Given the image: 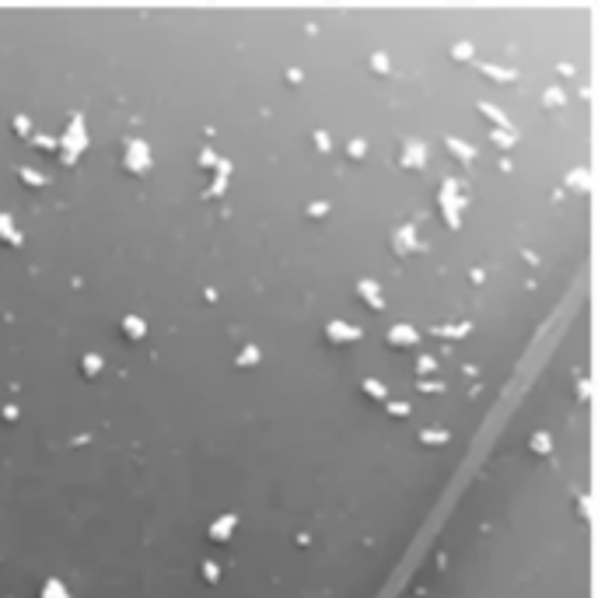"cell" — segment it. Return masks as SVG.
<instances>
[{"label":"cell","mask_w":598,"mask_h":598,"mask_svg":"<svg viewBox=\"0 0 598 598\" xmlns=\"http://www.w3.org/2000/svg\"><path fill=\"white\" fill-rule=\"evenodd\" d=\"M147 158H151V154H147V147H143L140 140H133L130 151H126V168H130V172H143V168H147Z\"/></svg>","instance_id":"1"},{"label":"cell","mask_w":598,"mask_h":598,"mask_svg":"<svg viewBox=\"0 0 598 598\" xmlns=\"http://www.w3.org/2000/svg\"><path fill=\"white\" fill-rule=\"evenodd\" d=\"M357 336H360V329H353V325H343V322H332V325H329V340H332V343L357 340Z\"/></svg>","instance_id":"2"},{"label":"cell","mask_w":598,"mask_h":598,"mask_svg":"<svg viewBox=\"0 0 598 598\" xmlns=\"http://www.w3.org/2000/svg\"><path fill=\"white\" fill-rule=\"evenodd\" d=\"M81 147H84V133H81V116H77V119H73V133H70V147H63V151H67V161L77 158Z\"/></svg>","instance_id":"3"},{"label":"cell","mask_w":598,"mask_h":598,"mask_svg":"<svg viewBox=\"0 0 598 598\" xmlns=\"http://www.w3.org/2000/svg\"><path fill=\"white\" fill-rule=\"evenodd\" d=\"M388 340H392L395 347H399V343H406V347H409V343H417V332H413V329H409V325H395V329H392V336H388Z\"/></svg>","instance_id":"4"},{"label":"cell","mask_w":598,"mask_h":598,"mask_svg":"<svg viewBox=\"0 0 598 598\" xmlns=\"http://www.w3.org/2000/svg\"><path fill=\"white\" fill-rule=\"evenodd\" d=\"M360 294H364V305H371V308H382V294H378V287H371L367 280L360 283Z\"/></svg>","instance_id":"5"},{"label":"cell","mask_w":598,"mask_h":598,"mask_svg":"<svg viewBox=\"0 0 598 598\" xmlns=\"http://www.w3.org/2000/svg\"><path fill=\"white\" fill-rule=\"evenodd\" d=\"M123 332L130 336V340H140V336H143V322L140 318H126L123 322Z\"/></svg>","instance_id":"6"},{"label":"cell","mask_w":598,"mask_h":598,"mask_svg":"<svg viewBox=\"0 0 598 598\" xmlns=\"http://www.w3.org/2000/svg\"><path fill=\"white\" fill-rule=\"evenodd\" d=\"M448 147H452V154H458V158H465V165L476 158V151L472 147H465V143H458V140H448Z\"/></svg>","instance_id":"7"},{"label":"cell","mask_w":598,"mask_h":598,"mask_svg":"<svg viewBox=\"0 0 598 598\" xmlns=\"http://www.w3.org/2000/svg\"><path fill=\"white\" fill-rule=\"evenodd\" d=\"M479 70H483V73H490V77H493V81H511V77H514V73H511V70H500V67H490V63H483Z\"/></svg>","instance_id":"8"},{"label":"cell","mask_w":598,"mask_h":598,"mask_svg":"<svg viewBox=\"0 0 598 598\" xmlns=\"http://www.w3.org/2000/svg\"><path fill=\"white\" fill-rule=\"evenodd\" d=\"M420 158H423V147H420V143H413V147H409V151H406V161H402V165L417 168V165H420Z\"/></svg>","instance_id":"9"},{"label":"cell","mask_w":598,"mask_h":598,"mask_svg":"<svg viewBox=\"0 0 598 598\" xmlns=\"http://www.w3.org/2000/svg\"><path fill=\"white\" fill-rule=\"evenodd\" d=\"M479 108H483V116H490V119H493V123H500V126H507V119H504V116H500V112H497V108H493V105H479Z\"/></svg>","instance_id":"10"},{"label":"cell","mask_w":598,"mask_h":598,"mask_svg":"<svg viewBox=\"0 0 598 598\" xmlns=\"http://www.w3.org/2000/svg\"><path fill=\"white\" fill-rule=\"evenodd\" d=\"M0 238H4V242H14V245H18V235H14V228H11L7 220H0Z\"/></svg>","instance_id":"11"},{"label":"cell","mask_w":598,"mask_h":598,"mask_svg":"<svg viewBox=\"0 0 598 598\" xmlns=\"http://www.w3.org/2000/svg\"><path fill=\"white\" fill-rule=\"evenodd\" d=\"M364 392H367V395H375V399H385V388H382L378 382H364Z\"/></svg>","instance_id":"12"},{"label":"cell","mask_w":598,"mask_h":598,"mask_svg":"<svg viewBox=\"0 0 598 598\" xmlns=\"http://www.w3.org/2000/svg\"><path fill=\"white\" fill-rule=\"evenodd\" d=\"M231 525H235V518H231V514H228V518H220V521H217V528H213V535L220 539V535H224V532H228Z\"/></svg>","instance_id":"13"},{"label":"cell","mask_w":598,"mask_h":598,"mask_svg":"<svg viewBox=\"0 0 598 598\" xmlns=\"http://www.w3.org/2000/svg\"><path fill=\"white\" fill-rule=\"evenodd\" d=\"M21 178H25L28 185H42V182H46L42 175H35V172H28V168H21Z\"/></svg>","instance_id":"14"},{"label":"cell","mask_w":598,"mask_h":598,"mask_svg":"<svg viewBox=\"0 0 598 598\" xmlns=\"http://www.w3.org/2000/svg\"><path fill=\"white\" fill-rule=\"evenodd\" d=\"M532 448H535V452H549V437L546 434H535V444Z\"/></svg>","instance_id":"15"},{"label":"cell","mask_w":598,"mask_h":598,"mask_svg":"<svg viewBox=\"0 0 598 598\" xmlns=\"http://www.w3.org/2000/svg\"><path fill=\"white\" fill-rule=\"evenodd\" d=\"M444 437H448V434H430V430H423V441H427V444H444Z\"/></svg>","instance_id":"16"},{"label":"cell","mask_w":598,"mask_h":598,"mask_svg":"<svg viewBox=\"0 0 598 598\" xmlns=\"http://www.w3.org/2000/svg\"><path fill=\"white\" fill-rule=\"evenodd\" d=\"M98 367H102V360H98V357H95V360H91V357L84 360V371H88V375H91V371H98Z\"/></svg>","instance_id":"17"},{"label":"cell","mask_w":598,"mask_h":598,"mask_svg":"<svg viewBox=\"0 0 598 598\" xmlns=\"http://www.w3.org/2000/svg\"><path fill=\"white\" fill-rule=\"evenodd\" d=\"M255 360V347H245V353H242V364H252Z\"/></svg>","instance_id":"18"}]
</instances>
